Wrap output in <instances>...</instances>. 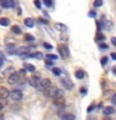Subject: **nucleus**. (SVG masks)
Instances as JSON below:
<instances>
[{"label": "nucleus", "mask_w": 116, "mask_h": 120, "mask_svg": "<svg viewBox=\"0 0 116 120\" xmlns=\"http://www.w3.org/2000/svg\"><path fill=\"white\" fill-rule=\"evenodd\" d=\"M44 94H45V96H47V98H61L62 96V91L61 90H59L58 88H54V86H49L47 89H45L44 90Z\"/></svg>", "instance_id": "f257e3e1"}, {"label": "nucleus", "mask_w": 116, "mask_h": 120, "mask_svg": "<svg viewBox=\"0 0 116 120\" xmlns=\"http://www.w3.org/2000/svg\"><path fill=\"white\" fill-rule=\"evenodd\" d=\"M20 81V74L19 73H11L9 76H7V82L10 85H15Z\"/></svg>", "instance_id": "f03ea898"}, {"label": "nucleus", "mask_w": 116, "mask_h": 120, "mask_svg": "<svg viewBox=\"0 0 116 120\" xmlns=\"http://www.w3.org/2000/svg\"><path fill=\"white\" fill-rule=\"evenodd\" d=\"M9 96L11 98V100H14V101H20L22 99V93H21V90H13V91L9 94Z\"/></svg>", "instance_id": "7ed1b4c3"}, {"label": "nucleus", "mask_w": 116, "mask_h": 120, "mask_svg": "<svg viewBox=\"0 0 116 120\" xmlns=\"http://www.w3.org/2000/svg\"><path fill=\"white\" fill-rule=\"evenodd\" d=\"M59 52L60 55L62 56V58H69L70 55V51H69V48L66 46V45H59Z\"/></svg>", "instance_id": "20e7f679"}, {"label": "nucleus", "mask_w": 116, "mask_h": 120, "mask_svg": "<svg viewBox=\"0 0 116 120\" xmlns=\"http://www.w3.org/2000/svg\"><path fill=\"white\" fill-rule=\"evenodd\" d=\"M40 75H35V76H31L29 79V84L33 86V88H39V84H40Z\"/></svg>", "instance_id": "39448f33"}, {"label": "nucleus", "mask_w": 116, "mask_h": 120, "mask_svg": "<svg viewBox=\"0 0 116 120\" xmlns=\"http://www.w3.org/2000/svg\"><path fill=\"white\" fill-rule=\"evenodd\" d=\"M16 5V0H0L1 8H13Z\"/></svg>", "instance_id": "423d86ee"}, {"label": "nucleus", "mask_w": 116, "mask_h": 120, "mask_svg": "<svg viewBox=\"0 0 116 120\" xmlns=\"http://www.w3.org/2000/svg\"><path fill=\"white\" fill-rule=\"evenodd\" d=\"M50 85H51L50 79H43V80L40 81V84H39V89L41 90V91H44V90H45V89H47Z\"/></svg>", "instance_id": "0eeeda50"}, {"label": "nucleus", "mask_w": 116, "mask_h": 120, "mask_svg": "<svg viewBox=\"0 0 116 120\" xmlns=\"http://www.w3.org/2000/svg\"><path fill=\"white\" fill-rule=\"evenodd\" d=\"M61 84L64 85V88H65V89H67V90H70V89H72V88H74V84H72V81H71V80H69L67 78H64V79H61Z\"/></svg>", "instance_id": "6e6552de"}, {"label": "nucleus", "mask_w": 116, "mask_h": 120, "mask_svg": "<svg viewBox=\"0 0 116 120\" xmlns=\"http://www.w3.org/2000/svg\"><path fill=\"white\" fill-rule=\"evenodd\" d=\"M9 90H7L6 88H4V86H0V100L3 99H6L7 96H9Z\"/></svg>", "instance_id": "1a4fd4ad"}, {"label": "nucleus", "mask_w": 116, "mask_h": 120, "mask_svg": "<svg viewBox=\"0 0 116 120\" xmlns=\"http://www.w3.org/2000/svg\"><path fill=\"white\" fill-rule=\"evenodd\" d=\"M6 51H7V54H10V55L18 54V48L15 46L14 44H11V45H7V46H6Z\"/></svg>", "instance_id": "9d476101"}, {"label": "nucleus", "mask_w": 116, "mask_h": 120, "mask_svg": "<svg viewBox=\"0 0 116 120\" xmlns=\"http://www.w3.org/2000/svg\"><path fill=\"white\" fill-rule=\"evenodd\" d=\"M55 29L59 30V31H61V33L67 31V26L65 24H61V22H56V24H55Z\"/></svg>", "instance_id": "9b49d317"}, {"label": "nucleus", "mask_w": 116, "mask_h": 120, "mask_svg": "<svg viewBox=\"0 0 116 120\" xmlns=\"http://www.w3.org/2000/svg\"><path fill=\"white\" fill-rule=\"evenodd\" d=\"M115 112V108L114 106H105L104 109V115H111Z\"/></svg>", "instance_id": "f8f14e48"}, {"label": "nucleus", "mask_w": 116, "mask_h": 120, "mask_svg": "<svg viewBox=\"0 0 116 120\" xmlns=\"http://www.w3.org/2000/svg\"><path fill=\"white\" fill-rule=\"evenodd\" d=\"M24 24L28 26V28H33V26L35 25V21H34V19H31V18H26L24 20Z\"/></svg>", "instance_id": "ddd939ff"}, {"label": "nucleus", "mask_w": 116, "mask_h": 120, "mask_svg": "<svg viewBox=\"0 0 116 120\" xmlns=\"http://www.w3.org/2000/svg\"><path fill=\"white\" fill-rule=\"evenodd\" d=\"M60 116H61V119H64V120H75L74 114H67V112H65V114H60Z\"/></svg>", "instance_id": "4468645a"}, {"label": "nucleus", "mask_w": 116, "mask_h": 120, "mask_svg": "<svg viewBox=\"0 0 116 120\" xmlns=\"http://www.w3.org/2000/svg\"><path fill=\"white\" fill-rule=\"evenodd\" d=\"M95 41H97V43H101V41H105V35L101 31H97L96 36H95Z\"/></svg>", "instance_id": "2eb2a0df"}, {"label": "nucleus", "mask_w": 116, "mask_h": 120, "mask_svg": "<svg viewBox=\"0 0 116 120\" xmlns=\"http://www.w3.org/2000/svg\"><path fill=\"white\" fill-rule=\"evenodd\" d=\"M11 31H13L14 34H18V35H20V34L22 33V30H21V28L19 25H13L11 26Z\"/></svg>", "instance_id": "dca6fc26"}, {"label": "nucleus", "mask_w": 116, "mask_h": 120, "mask_svg": "<svg viewBox=\"0 0 116 120\" xmlns=\"http://www.w3.org/2000/svg\"><path fill=\"white\" fill-rule=\"evenodd\" d=\"M24 69L28 70V71H31V73H34V71L36 70L35 66H34L33 64H29V63H25V64H24Z\"/></svg>", "instance_id": "f3484780"}, {"label": "nucleus", "mask_w": 116, "mask_h": 120, "mask_svg": "<svg viewBox=\"0 0 116 120\" xmlns=\"http://www.w3.org/2000/svg\"><path fill=\"white\" fill-rule=\"evenodd\" d=\"M29 58H36V59L41 60L44 58V55L41 54V52H34V54H29Z\"/></svg>", "instance_id": "a211bd4d"}, {"label": "nucleus", "mask_w": 116, "mask_h": 120, "mask_svg": "<svg viewBox=\"0 0 116 120\" xmlns=\"http://www.w3.org/2000/svg\"><path fill=\"white\" fill-rule=\"evenodd\" d=\"M10 24V20L7 18H0V25H3V26H7Z\"/></svg>", "instance_id": "6ab92c4d"}, {"label": "nucleus", "mask_w": 116, "mask_h": 120, "mask_svg": "<svg viewBox=\"0 0 116 120\" xmlns=\"http://www.w3.org/2000/svg\"><path fill=\"white\" fill-rule=\"evenodd\" d=\"M75 76H76L77 79H82V78L85 76L84 70H76V71H75Z\"/></svg>", "instance_id": "aec40b11"}, {"label": "nucleus", "mask_w": 116, "mask_h": 120, "mask_svg": "<svg viewBox=\"0 0 116 120\" xmlns=\"http://www.w3.org/2000/svg\"><path fill=\"white\" fill-rule=\"evenodd\" d=\"M25 40L28 41V43H33V41H35V38H34L33 35H30V34H25Z\"/></svg>", "instance_id": "412c9836"}, {"label": "nucleus", "mask_w": 116, "mask_h": 120, "mask_svg": "<svg viewBox=\"0 0 116 120\" xmlns=\"http://www.w3.org/2000/svg\"><path fill=\"white\" fill-rule=\"evenodd\" d=\"M99 49H100V50H107V49H109V45H107L106 43H100V44H99Z\"/></svg>", "instance_id": "4be33fe9"}, {"label": "nucleus", "mask_w": 116, "mask_h": 120, "mask_svg": "<svg viewBox=\"0 0 116 120\" xmlns=\"http://www.w3.org/2000/svg\"><path fill=\"white\" fill-rule=\"evenodd\" d=\"M61 69L60 68H52V74L54 75H61Z\"/></svg>", "instance_id": "5701e85b"}, {"label": "nucleus", "mask_w": 116, "mask_h": 120, "mask_svg": "<svg viewBox=\"0 0 116 120\" xmlns=\"http://www.w3.org/2000/svg\"><path fill=\"white\" fill-rule=\"evenodd\" d=\"M105 29L106 30H109V31H110V30L112 29V24H111V21H109V20H105Z\"/></svg>", "instance_id": "b1692460"}, {"label": "nucleus", "mask_w": 116, "mask_h": 120, "mask_svg": "<svg viewBox=\"0 0 116 120\" xmlns=\"http://www.w3.org/2000/svg\"><path fill=\"white\" fill-rule=\"evenodd\" d=\"M107 63H109V58H107V56H104V58H101V65H102V66H106Z\"/></svg>", "instance_id": "393cba45"}, {"label": "nucleus", "mask_w": 116, "mask_h": 120, "mask_svg": "<svg viewBox=\"0 0 116 120\" xmlns=\"http://www.w3.org/2000/svg\"><path fill=\"white\" fill-rule=\"evenodd\" d=\"M45 58H46V59H50V60H58V55H55V54H47Z\"/></svg>", "instance_id": "a878e982"}, {"label": "nucleus", "mask_w": 116, "mask_h": 120, "mask_svg": "<svg viewBox=\"0 0 116 120\" xmlns=\"http://www.w3.org/2000/svg\"><path fill=\"white\" fill-rule=\"evenodd\" d=\"M101 5H102V0H95L94 1V6L95 8H100Z\"/></svg>", "instance_id": "bb28decb"}, {"label": "nucleus", "mask_w": 116, "mask_h": 120, "mask_svg": "<svg viewBox=\"0 0 116 120\" xmlns=\"http://www.w3.org/2000/svg\"><path fill=\"white\" fill-rule=\"evenodd\" d=\"M34 4H35V6L37 9H41V1L40 0H34Z\"/></svg>", "instance_id": "cd10ccee"}, {"label": "nucleus", "mask_w": 116, "mask_h": 120, "mask_svg": "<svg viewBox=\"0 0 116 120\" xmlns=\"http://www.w3.org/2000/svg\"><path fill=\"white\" fill-rule=\"evenodd\" d=\"M87 15H89L90 18H96V11L95 10H91V11H89Z\"/></svg>", "instance_id": "c85d7f7f"}, {"label": "nucleus", "mask_w": 116, "mask_h": 120, "mask_svg": "<svg viewBox=\"0 0 116 120\" xmlns=\"http://www.w3.org/2000/svg\"><path fill=\"white\" fill-rule=\"evenodd\" d=\"M43 1H44V4H45V5H46L47 8L52 5V0H43Z\"/></svg>", "instance_id": "c756f323"}, {"label": "nucleus", "mask_w": 116, "mask_h": 120, "mask_svg": "<svg viewBox=\"0 0 116 120\" xmlns=\"http://www.w3.org/2000/svg\"><path fill=\"white\" fill-rule=\"evenodd\" d=\"M80 93L82 94V95H86V94H87V89H86V88H81L80 89Z\"/></svg>", "instance_id": "7c9ffc66"}, {"label": "nucleus", "mask_w": 116, "mask_h": 120, "mask_svg": "<svg viewBox=\"0 0 116 120\" xmlns=\"http://www.w3.org/2000/svg\"><path fill=\"white\" fill-rule=\"evenodd\" d=\"M44 48H46V49H52V45H51V44H47V43H44Z\"/></svg>", "instance_id": "2f4dec72"}, {"label": "nucleus", "mask_w": 116, "mask_h": 120, "mask_svg": "<svg viewBox=\"0 0 116 120\" xmlns=\"http://www.w3.org/2000/svg\"><path fill=\"white\" fill-rule=\"evenodd\" d=\"M13 70H14L13 68H7V69H6V71H5V75H7V74H9V73L11 74V73H13Z\"/></svg>", "instance_id": "473e14b6"}, {"label": "nucleus", "mask_w": 116, "mask_h": 120, "mask_svg": "<svg viewBox=\"0 0 116 120\" xmlns=\"http://www.w3.org/2000/svg\"><path fill=\"white\" fill-rule=\"evenodd\" d=\"M111 101H112V104H114V105H116V94L111 98Z\"/></svg>", "instance_id": "72a5a7b5"}, {"label": "nucleus", "mask_w": 116, "mask_h": 120, "mask_svg": "<svg viewBox=\"0 0 116 120\" xmlns=\"http://www.w3.org/2000/svg\"><path fill=\"white\" fill-rule=\"evenodd\" d=\"M94 108H95V105H94V104H92V105H90V106L87 108V111H89V112H91Z\"/></svg>", "instance_id": "f704fd0d"}, {"label": "nucleus", "mask_w": 116, "mask_h": 120, "mask_svg": "<svg viewBox=\"0 0 116 120\" xmlns=\"http://www.w3.org/2000/svg\"><path fill=\"white\" fill-rule=\"evenodd\" d=\"M45 63H46V65H47V66H51V65H52V61H50V59H47Z\"/></svg>", "instance_id": "c9c22d12"}, {"label": "nucleus", "mask_w": 116, "mask_h": 120, "mask_svg": "<svg viewBox=\"0 0 116 120\" xmlns=\"http://www.w3.org/2000/svg\"><path fill=\"white\" fill-rule=\"evenodd\" d=\"M111 43H112V45H115V46H116V38L115 36L111 38Z\"/></svg>", "instance_id": "e433bc0d"}, {"label": "nucleus", "mask_w": 116, "mask_h": 120, "mask_svg": "<svg viewBox=\"0 0 116 120\" xmlns=\"http://www.w3.org/2000/svg\"><path fill=\"white\" fill-rule=\"evenodd\" d=\"M0 60H5V56H4V54L1 51H0Z\"/></svg>", "instance_id": "4c0bfd02"}, {"label": "nucleus", "mask_w": 116, "mask_h": 120, "mask_svg": "<svg viewBox=\"0 0 116 120\" xmlns=\"http://www.w3.org/2000/svg\"><path fill=\"white\" fill-rule=\"evenodd\" d=\"M111 59L116 60V52H112V54H111Z\"/></svg>", "instance_id": "58836bf2"}, {"label": "nucleus", "mask_w": 116, "mask_h": 120, "mask_svg": "<svg viewBox=\"0 0 116 120\" xmlns=\"http://www.w3.org/2000/svg\"><path fill=\"white\" fill-rule=\"evenodd\" d=\"M41 22H44V24H47V20H45V19H39Z\"/></svg>", "instance_id": "ea45409f"}, {"label": "nucleus", "mask_w": 116, "mask_h": 120, "mask_svg": "<svg viewBox=\"0 0 116 120\" xmlns=\"http://www.w3.org/2000/svg\"><path fill=\"white\" fill-rule=\"evenodd\" d=\"M112 73H114V74L116 75V66H114V68H112Z\"/></svg>", "instance_id": "a19ab883"}, {"label": "nucleus", "mask_w": 116, "mask_h": 120, "mask_svg": "<svg viewBox=\"0 0 116 120\" xmlns=\"http://www.w3.org/2000/svg\"><path fill=\"white\" fill-rule=\"evenodd\" d=\"M3 108H4V105H3L1 103H0V110H3Z\"/></svg>", "instance_id": "79ce46f5"}, {"label": "nucleus", "mask_w": 116, "mask_h": 120, "mask_svg": "<svg viewBox=\"0 0 116 120\" xmlns=\"http://www.w3.org/2000/svg\"><path fill=\"white\" fill-rule=\"evenodd\" d=\"M0 11H1V10H0Z\"/></svg>", "instance_id": "37998d69"}]
</instances>
